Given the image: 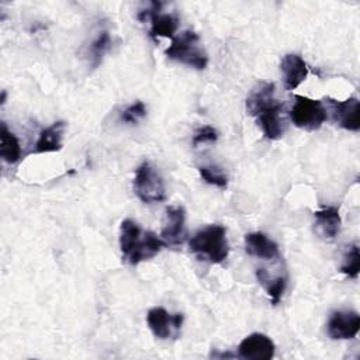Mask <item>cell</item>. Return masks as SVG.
Listing matches in <instances>:
<instances>
[{
  "label": "cell",
  "instance_id": "6da1fadb",
  "mask_svg": "<svg viewBox=\"0 0 360 360\" xmlns=\"http://www.w3.org/2000/svg\"><path fill=\"white\" fill-rule=\"evenodd\" d=\"M166 243L150 231H142L132 219H124L120 226V249L122 260L138 264L158 255Z\"/></svg>",
  "mask_w": 360,
  "mask_h": 360
},
{
  "label": "cell",
  "instance_id": "52a82bcc",
  "mask_svg": "<svg viewBox=\"0 0 360 360\" xmlns=\"http://www.w3.org/2000/svg\"><path fill=\"white\" fill-rule=\"evenodd\" d=\"M160 3L152 1L150 3V8L141 11L138 14V18L141 21H145L146 18L150 20V37L152 38H159V37H165V38H174V32L177 31L179 27V18L173 14H162L160 13Z\"/></svg>",
  "mask_w": 360,
  "mask_h": 360
},
{
  "label": "cell",
  "instance_id": "44dd1931",
  "mask_svg": "<svg viewBox=\"0 0 360 360\" xmlns=\"http://www.w3.org/2000/svg\"><path fill=\"white\" fill-rule=\"evenodd\" d=\"M340 271L343 274H346L350 278H356L359 276L360 271V252L357 245H352L347 250V253L345 255L343 263L340 266Z\"/></svg>",
  "mask_w": 360,
  "mask_h": 360
},
{
  "label": "cell",
  "instance_id": "e0dca14e",
  "mask_svg": "<svg viewBox=\"0 0 360 360\" xmlns=\"http://www.w3.org/2000/svg\"><path fill=\"white\" fill-rule=\"evenodd\" d=\"M274 100V84L267 82H260L256 84L250 94L246 98V110L248 112L255 117L264 105Z\"/></svg>",
  "mask_w": 360,
  "mask_h": 360
},
{
  "label": "cell",
  "instance_id": "8fae6325",
  "mask_svg": "<svg viewBox=\"0 0 360 360\" xmlns=\"http://www.w3.org/2000/svg\"><path fill=\"white\" fill-rule=\"evenodd\" d=\"M281 111H283V104L278 103L277 100H273L255 115L257 120V124L263 131V135L270 141H276L281 138L284 132Z\"/></svg>",
  "mask_w": 360,
  "mask_h": 360
},
{
  "label": "cell",
  "instance_id": "5b68a950",
  "mask_svg": "<svg viewBox=\"0 0 360 360\" xmlns=\"http://www.w3.org/2000/svg\"><path fill=\"white\" fill-rule=\"evenodd\" d=\"M292 124L305 131H315L326 121L328 114L321 100H314L305 96H295L294 105L290 111Z\"/></svg>",
  "mask_w": 360,
  "mask_h": 360
},
{
  "label": "cell",
  "instance_id": "ba28073f",
  "mask_svg": "<svg viewBox=\"0 0 360 360\" xmlns=\"http://www.w3.org/2000/svg\"><path fill=\"white\" fill-rule=\"evenodd\" d=\"M360 329V315L354 311H336L328 321V335L335 340L353 339Z\"/></svg>",
  "mask_w": 360,
  "mask_h": 360
},
{
  "label": "cell",
  "instance_id": "d4e9b609",
  "mask_svg": "<svg viewBox=\"0 0 360 360\" xmlns=\"http://www.w3.org/2000/svg\"><path fill=\"white\" fill-rule=\"evenodd\" d=\"M6 101V91H3V94H1V104Z\"/></svg>",
  "mask_w": 360,
  "mask_h": 360
},
{
  "label": "cell",
  "instance_id": "3957f363",
  "mask_svg": "<svg viewBox=\"0 0 360 360\" xmlns=\"http://www.w3.org/2000/svg\"><path fill=\"white\" fill-rule=\"evenodd\" d=\"M198 41L200 38L194 31H184L172 39V44L165 51V53L169 59L202 70L207 68L208 56L198 46Z\"/></svg>",
  "mask_w": 360,
  "mask_h": 360
},
{
  "label": "cell",
  "instance_id": "9c48e42d",
  "mask_svg": "<svg viewBox=\"0 0 360 360\" xmlns=\"http://www.w3.org/2000/svg\"><path fill=\"white\" fill-rule=\"evenodd\" d=\"M274 350L273 340L263 333H252L238 346L239 357L246 360H270L274 356Z\"/></svg>",
  "mask_w": 360,
  "mask_h": 360
},
{
  "label": "cell",
  "instance_id": "7402d4cb",
  "mask_svg": "<svg viewBox=\"0 0 360 360\" xmlns=\"http://www.w3.org/2000/svg\"><path fill=\"white\" fill-rule=\"evenodd\" d=\"M198 173H200L201 179L208 184H212L218 188H226V186H228V177L224 173L218 172L217 169L201 166V167H198Z\"/></svg>",
  "mask_w": 360,
  "mask_h": 360
},
{
  "label": "cell",
  "instance_id": "5bb4252c",
  "mask_svg": "<svg viewBox=\"0 0 360 360\" xmlns=\"http://www.w3.org/2000/svg\"><path fill=\"white\" fill-rule=\"evenodd\" d=\"M315 231L323 239H333L340 231V215L336 207H323L314 212Z\"/></svg>",
  "mask_w": 360,
  "mask_h": 360
},
{
  "label": "cell",
  "instance_id": "ffe728a7",
  "mask_svg": "<svg viewBox=\"0 0 360 360\" xmlns=\"http://www.w3.org/2000/svg\"><path fill=\"white\" fill-rule=\"evenodd\" d=\"M110 46H111V37H110V34L107 31L100 32L98 37L90 45V51H89L93 68H97L101 63L103 56L110 49Z\"/></svg>",
  "mask_w": 360,
  "mask_h": 360
},
{
  "label": "cell",
  "instance_id": "d6986e66",
  "mask_svg": "<svg viewBox=\"0 0 360 360\" xmlns=\"http://www.w3.org/2000/svg\"><path fill=\"white\" fill-rule=\"evenodd\" d=\"M256 277L259 283L266 288L273 305H277L285 291L287 287V277L285 276H277L271 278L264 269H257Z\"/></svg>",
  "mask_w": 360,
  "mask_h": 360
},
{
  "label": "cell",
  "instance_id": "cb8c5ba5",
  "mask_svg": "<svg viewBox=\"0 0 360 360\" xmlns=\"http://www.w3.org/2000/svg\"><path fill=\"white\" fill-rule=\"evenodd\" d=\"M218 139V131L210 125L201 127L194 132L193 136V146L207 143V142H215Z\"/></svg>",
  "mask_w": 360,
  "mask_h": 360
},
{
  "label": "cell",
  "instance_id": "ac0fdd59",
  "mask_svg": "<svg viewBox=\"0 0 360 360\" xmlns=\"http://www.w3.org/2000/svg\"><path fill=\"white\" fill-rule=\"evenodd\" d=\"M0 156L8 165H14L21 159L20 142L17 136L7 128L6 122H1L0 129Z\"/></svg>",
  "mask_w": 360,
  "mask_h": 360
},
{
  "label": "cell",
  "instance_id": "4fadbf2b",
  "mask_svg": "<svg viewBox=\"0 0 360 360\" xmlns=\"http://www.w3.org/2000/svg\"><path fill=\"white\" fill-rule=\"evenodd\" d=\"M285 90H295L308 75V65L298 53H287L280 63Z\"/></svg>",
  "mask_w": 360,
  "mask_h": 360
},
{
  "label": "cell",
  "instance_id": "603a6c76",
  "mask_svg": "<svg viewBox=\"0 0 360 360\" xmlns=\"http://www.w3.org/2000/svg\"><path fill=\"white\" fill-rule=\"evenodd\" d=\"M146 115V107L142 101H135L121 112V120L128 124H136Z\"/></svg>",
  "mask_w": 360,
  "mask_h": 360
},
{
  "label": "cell",
  "instance_id": "9a60e30c",
  "mask_svg": "<svg viewBox=\"0 0 360 360\" xmlns=\"http://www.w3.org/2000/svg\"><path fill=\"white\" fill-rule=\"evenodd\" d=\"M245 248L246 252L252 256L260 259H276L278 257V246L276 242L269 239L262 232H252L245 236Z\"/></svg>",
  "mask_w": 360,
  "mask_h": 360
},
{
  "label": "cell",
  "instance_id": "7c38bea8",
  "mask_svg": "<svg viewBox=\"0 0 360 360\" xmlns=\"http://www.w3.org/2000/svg\"><path fill=\"white\" fill-rule=\"evenodd\" d=\"M186 212L180 205L169 207L166 210L165 222L162 226L160 236L165 243L180 245L186 238Z\"/></svg>",
  "mask_w": 360,
  "mask_h": 360
},
{
  "label": "cell",
  "instance_id": "277c9868",
  "mask_svg": "<svg viewBox=\"0 0 360 360\" xmlns=\"http://www.w3.org/2000/svg\"><path fill=\"white\" fill-rule=\"evenodd\" d=\"M134 191L136 197L146 204L160 202L166 198L163 179L149 162H143L138 166L134 177Z\"/></svg>",
  "mask_w": 360,
  "mask_h": 360
},
{
  "label": "cell",
  "instance_id": "2e32d148",
  "mask_svg": "<svg viewBox=\"0 0 360 360\" xmlns=\"http://www.w3.org/2000/svg\"><path fill=\"white\" fill-rule=\"evenodd\" d=\"M63 121H56L52 125L46 127L41 131L39 138L35 143L34 153H49V152H58L62 149V134L65 129Z\"/></svg>",
  "mask_w": 360,
  "mask_h": 360
},
{
  "label": "cell",
  "instance_id": "8992f818",
  "mask_svg": "<svg viewBox=\"0 0 360 360\" xmlns=\"http://www.w3.org/2000/svg\"><path fill=\"white\" fill-rule=\"evenodd\" d=\"M183 314H169L162 307H155L149 309L146 315V322L152 333L158 339H169L172 336H177L181 323H183Z\"/></svg>",
  "mask_w": 360,
  "mask_h": 360
},
{
  "label": "cell",
  "instance_id": "7a4b0ae2",
  "mask_svg": "<svg viewBox=\"0 0 360 360\" xmlns=\"http://www.w3.org/2000/svg\"><path fill=\"white\" fill-rule=\"evenodd\" d=\"M188 246L191 252L210 263H222L229 252L226 229L222 225H208L191 236Z\"/></svg>",
  "mask_w": 360,
  "mask_h": 360
},
{
  "label": "cell",
  "instance_id": "30bf717a",
  "mask_svg": "<svg viewBox=\"0 0 360 360\" xmlns=\"http://www.w3.org/2000/svg\"><path fill=\"white\" fill-rule=\"evenodd\" d=\"M335 121L347 131H359L360 129V103L356 97H350L343 101H338L333 98H326Z\"/></svg>",
  "mask_w": 360,
  "mask_h": 360
}]
</instances>
